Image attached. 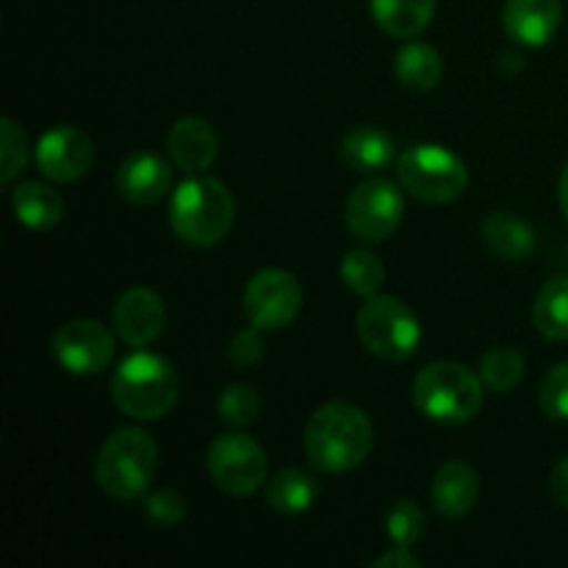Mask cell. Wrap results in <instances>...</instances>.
<instances>
[{
  "instance_id": "obj_1",
  "label": "cell",
  "mask_w": 568,
  "mask_h": 568,
  "mask_svg": "<svg viewBox=\"0 0 568 568\" xmlns=\"http://www.w3.org/2000/svg\"><path fill=\"white\" fill-rule=\"evenodd\" d=\"M375 444L372 419L353 403H327L305 425V458L316 471L344 475L369 458Z\"/></svg>"
},
{
  "instance_id": "obj_2",
  "label": "cell",
  "mask_w": 568,
  "mask_h": 568,
  "mask_svg": "<svg viewBox=\"0 0 568 568\" xmlns=\"http://www.w3.org/2000/svg\"><path fill=\"white\" fill-rule=\"evenodd\" d=\"M236 220L231 189L209 175H192L172 192L170 227L189 247H216L225 242Z\"/></svg>"
},
{
  "instance_id": "obj_3",
  "label": "cell",
  "mask_w": 568,
  "mask_h": 568,
  "mask_svg": "<svg viewBox=\"0 0 568 568\" xmlns=\"http://www.w3.org/2000/svg\"><path fill=\"white\" fill-rule=\"evenodd\" d=\"M181 397L175 366L153 353H133L111 377V399L128 419H164Z\"/></svg>"
},
{
  "instance_id": "obj_4",
  "label": "cell",
  "mask_w": 568,
  "mask_h": 568,
  "mask_svg": "<svg viewBox=\"0 0 568 568\" xmlns=\"http://www.w3.org/2000/svg\"><path fill=\"white\" fill-rule=\"evenodd\" d=\"M483 388L486 383L469 366L455 364V361H436L414 377L410 397L422 416L438 425L455 427L466 425L480 414L483 397H486Z\"/></svg>"
},
{
  "instance_id": "obj_5",
  "label": "cell",
  "mask_w": 568,
  "mask_h": 568,
  "mask_svg": "<svg viewBox=\"0 0 568 568\" xmlns=\"http://www.w3.org/2000/svg\"><path fill=\"white\" fill-rule=\"evenodd\" d=\"M159 471V444L148 430L125 427L109 436L94 460V480L120 503L148 497Z\"/></svg>"
},
{
  "instance_id": "obj_6",
  "label": "cell",
  "mask_w": 568,
  "mask_h": 568,
  "mask_svg": "<svg viewBox=\"0 0 568 568\" xmlns=\"http://www.w3.org/2000/svg\"><path fill=\"white\" fill-rule=\"evenodd\" d=\"M399 183L416 200L444 205L458 200L469 186V166L442 144H414L397 159Z\"/></svg>"
},
{
  "instance_id": "obj_7",
  "label": "cell",
  "mask_w": 568,
  "mask_h": 568,
  "mask_svg": "<svg viewBox=\"0 0 568 568\" xmlns=\"http://www.w3.org/2000/svg\"><path fill=\"white\" fill-rule=\"evenodd\" d=\"M355 331H358L361 344L388 364L408 361L422 342V325L414 311L403 300L388 297V294L366 297L355 316Z\"/></svg>"
},
{
  "instance_id": "obj_8",
  "label": "cell",
  "mask_w": 568,
  "mask_h": 568,
  "mask_svg": "<svg viewBox=\"0 0 568 568\" xmlns=\"http://www.w3.org/2000/svg\"><path fill=\"white\" fill-rule=\"evenodd\" d=\"M205 466L214 486L231 497L255 494L261 486H266V471H270L264 447L253 436H244L239 430L222 433L211 442Z\"/></svg>"
},
{
  "instance_id": "obj_9",
  "label": "cell",
  "mask_w": 568,
  "mask_h": 568,
  "mask_svg": "<svg viewBox=\"0 0 568 568\" xmlns=\"http://www.w3.org/2000/svg\"><path fill=\"white\" fill-rule=\"evenodd\" d=\"M405 216V197L397 183L386 178H369L349 192L344 220L361 242H386L397 233Z\"/></svg>"
},
{
  "instance_id": "obj_10",
  "label": "cell",
  "mask_w": 568,
  "mask_h": 568,
  "mask_svg": "<svg viewBox=\"0 0 568 568\" xmlns=\"http://www.w3.org/2000/svg\"><path fill=\"white\" fill-rule=\"evenodd\" d=\"M242 305L250 325L258 331H283L297 320L303 308V286L288 270L266 266L247 281Z\"/></svg>"
},
{
  "instance_id": "obj_11",
  "label": "cell",
  "mask_w": 568,
  "mask_h": 568,
  "mask_svg": "<svg viewBox=\"0 0 568 568\" xmlns=\"http://www.w3.org/2000/svg\"><path fill=\"white\" fill-rule=\"evenodd\" d=\"M53 355L70 375H100L114 361V333L98 320H72L55 331Z\"/></svg>"
},
{
  "instance_id": "obj_12",
  "label": "cell",
  "mask_w": 568,
  "mask_h": 568,
  "mask_svg": "<svg viewBox=\"0 0 568 568\" xmlns=\"http://www.w3.org/2000/svg\"><path fill=\"white\" fill-rule=\"evenodd\" d=\"M33 161L50 183H75L92 170L94 142L81 128L59 125L39 139Z\"/></svg>"
},
{
  "instance_id": "obj_13",
  "label": "cell",
  "mask_w": 568,
  "mask_h": 568,
  "mask_svg": "<svg viewBox=\"0 0 568 568\" xmlns=\"http://www.w3.org/2000/svg\"><path fill=\"white\" fill-rule=\"evenodd\" d=\"M111 325L116 336L128 347H148L164 333L166 327V305L159 292L148 286H133L120 294L111 311Z\"/></svg>"
},
{
  "instance_id": "obj_14",
  "label": "cell",
  "mask_w": 568,
  "mask_h": 568,
  "mask_svg": "<svg viewBox=\"0 0 568 568\" xmlns=\"http://www.w3.org/2000/svg\"><path fill=\"white\" fill-rule=\"evenodd\" d=\"M170 161L186 175H203L220 155V133L205 116H181L166 133Z\"/></svg>"
},
{
  "instance_id": "obj_15",
  "label": "cell",
  "mask_w": 568,
  "mask_h": 568,
  "mask_svg": "<svg viewBox=\"0 0 568 568\" xmlns=\"http://www.w3.org/2000/svg\"><path fill=\"white\" fill-rule=\"evenodd\" d=\"M172 189V164L159 153L139 150L116 170V192L133 205H153Z\"/></svg>"
},
{
  "instance_id": "obj_16",
  "label": "cell",
  "mask_w": 568,
  "mask_h": 568,
  "mask_svg": "<svg viewBox=\"0 0 568 568\" xmlns=\"http://www.w3.org/2000/svg\"><path fill=\"white\" fill-rule=\"evenodd\" d=\"M560 20H564L560 0H505V33L527 48L547 44L558 33Z\"/></svg>"
},
{
  "instance_id": "obj_17",
  "label": "cell",
  "mask_w": 568,
  "mask_h": 568,
  "mask_svg": "<svg viewBox=\"0 0 568 568\" xmlns=\"http://www.w3.org/2000/svg\"><path fill=\"white\" fill-rule=\"evenodd\" d=\"M430 499L436 514L444 519L455 521L471 514V508L480 499V477H477L475 466L466 464V460H447L433 477Z\"/></svg>"
},
{
  "instance_id": "obj_18",
  "label": "cell",
  "mask_w": 568,
  "mask_h": 568,
  "mask_svg": "<svg viewBox=\"0 0 568 568\" xmlns=\"http://www.w3.org/2000/svg\"><path fill=\"white\" fill-rule=\"evenodd\" d=\"M338 155H342V161L349 170L361 172V175L386 170V166H392L399 159L394 139L383 128L375 125H358L344 133Z\"/></svg>"
},
{
  "instance_id": "obj_19",
  "label": "cell",
  "mask_w": 568,
  "mask_h": 568,
  "mask_svg": "<svg viewBox=\"0 0 568 568\" xmlns=\"http://www.w3.org/2000/svg\"><path fill=\"white\" fill-rule=\"evenodd\" d=\"M11 211L20 225L31 231H50L64 216V197L50 183L22 181L11 192Z\"/></svg>"
},
{
  "instance_id": "obj_20",
  "label": "cell",
  "mask_w": 568,
  "mask_h": 568,
  "mask_svg": "<svg viewBox=\"0 0 568 568\" xmlns=\"http://www.w3.org/2000/svg\"><path fill=\"white\" fill-rule=\"evenodd\" d=\"M483 244L503 261H525L536 253V231L519 214L497 211L483 222Z\"/></svg>"
},
{
  "instance_id": "obj_21",
  "label": "cell",
  "mask_w": 568,
  "mask_h": 568,
  "mask_svg": "<svg viewBox=\"0 0 568 568\" xmlns=\"http://www.w3.org/2000/svg\"><path fill=\"white\" fill-rule=\"evenodd\" d=\"M372 20L386 37L414 39L436 14V0H369Z\"/></svg>"
},
{
  "instance_id": "obj_22",
  "label": "cell",
  "mask_w": 568,
  "mask_h": 568,
  "mask_svg": "<svg viewBox=\"0 0 568 568\" xmlns=\"http://www.w3.org/2000/svg\"><path fill=\"white\" fill-rule=\"evenodd\" d=\"M394 75L410 92H430L442 83L444 59L433 44L408 42L394 55Z\"/></svg>"
},
{
  "instance_id": "obj_23",
  "label": "cell",
  "mask_w": 568,
  "mask_h": 568,
  "mask_svg": "<svg viewBox=\"0 0 568 568\" xmlns=\"http://www.w3.org/2000/svg\"><path fill=\"white\" fill-rule=\"evenodd\" d=\"M320 497V486L314 477L303 469H283L266 483V505L275 514L297 516L305 514Z\"/></svg>"
},
{
  "instance_id": "obj_24",
  "label": "cell",
  "mask_w": 568,
  "mask_h": 568,
  "mask_svg": "<svg viewBox=\"0 0 568 568\" xmlns=\"http://www.w3.org/2000/svg\"><path fill=\"white\" fill-rule=\"evenodd\" d=\"M532 325L549 342H568V275H555L532 303Z\"/></svg>"
},
{
  "instance_id": "obj_25",
  "label": "cell",
  "mask_w": 568,
  "mask_h": 568,
  "mask_svg": "<svg viewBox=\"0 0 568 568\" xmlns=\"http://www.w3.org/2000/svg\"><path fill=\"white\" fill-rule=\"evenodd\" d=\"M338 272H342L344 286L358 297H375L377 288L386 281V266L369 250H349L342 258Z\"/></svg>"
},
{
  "instance_id": "obj_26",
  "label": "cell",
  "mask_w": 568,
  "mask_h": 568,
  "mask_svg": "<svg viewBox=\"0 0 568 568\" xmlns=\"http://www.w3.org/2000/svg\"><path fill=\"white\" fill-rule=\"evenodd\" d=\"M480 377L491 392L510 394L525 381V358L510 347H494L483 355Z\"/></svg>"
},
{
  "instance_id": "obj_27",
  "label": "cell",
  "mask_w": 568,
  "mask_h": 568,
  "mask_svg": "<svg viewBox=\"0 0 568 568\" xmlns=\"http://www.w3.org/2000/svg\"><path fill=\"white\" fill-rule=\"evenodd\" d=\"M261 408H264V399H261L258 388L250 383H231L216 399V414L231 427H250L253 422H258Z\"/></svg>"
},
{
  "instance_id": "obj_28",
  "label": "cell",
  "mask_w": 568,
  "mask_h": 568,
  "mask_svg": "<svg viewBox=\"0 0 568 568\" xmlns=\"http://www.w3.org/2000/svg\"><path fill=\"white\" fill-rule=\"evenodd\" d=\"M28 164L26 131L11 116L0 120V183H11Z\"/></svg>"
},
{
  "instance_id": "obj_29",
  "label": "cell",
  "mask_w": 568,
  "mask_h": 568,
  "mask_svg": "<svg viewBox=\"0 0 568 568\" xmlns=\"http://www.w3.org/2000/svg\"><path fill=\"white\" fill-rule=\"evenodd\" d=\"M386 532L394 547H414L425 532V514L414 499H399L386 516Z\"/></svg>"
},
{
  "instance_id": "obj_30",
  "label": "cell",
  "mask_w": 568,
  "mask_h": 568,
  "mask_svg": "<svg viewBox=\"0 0 568 568\" xmlns=\"http://www.w3.org/2000/svg\"><path fill=\"white\" fill-rule=\"evenodd\" d=\"M538 405L555 422H568V361H560L538 386Z\"/></svg>"
},
{
  "instance_id": "obj_31",
  "label": "cell",
  "mask_w": 568,
  "mask_h": 568,
  "mask_svg": "<svg viewBox=\"0 0 568 568\" xmlns=\"http://www.w3.org/2000/svg\"><path fill=\"white\" fill-rule=\"evenodd\" d=\"M144 514L155 527H178L186 519V503H183L181 494L161 488V491L144 497Z\"/></svg>"
},
{
  "instance_id": "obj_32",
  "label": "cell",
  "mask_w": 568,
  "mask_h": 568,
  "mask_svg": "<svg viewBox=\"0 0 568 568\" xmlns=\"http://www.w3.org/2000/svg\"><path fill=\"white\" fill-rule=\"evenodd\" d=\"M258 327H247V331L236 333L231 342V347H227V361H231L233 366H239V369H247V366H255L261 358H264V338H261Z\"/></svg>"
},
{
  "instance_id": "obj_33",
  "label": "cell",
  "mask_w": 568,
  "mask_h": 568,
  "mask_svg": "<svg viewBox=\"0 0 568 568\" xmlns=\"http://www.w3.org/2000/svg\"><path fill=\"white\" fill-rule=\"evenodd\" d=\"M375 568H419V558L410 555V547H394L386 555L372 560Z\"/></svg>"
},
{
  "instance_id": "obj_34",
  "label": "cell",
  "mask_w": 568,
  "mask_h": 568,
  "mask_svg": "<svg viewBox=\"0 0 568 568\" xmlns=\"http://www.w3.org/2000/svg\"><path fill=\"white\" fill-rule=\"evenodd\" d=\"M549 494H552V499L560 508L568 510V455L560 458L558 466L552 469V477H549Z\"/></svg>"
},
{
  "instance_id": "obj_35",
  "label": "cell",
  "mask_w": 568,
  "mask_h": 568,
  "mask_svg": "<svg viewBox=\"0 0 568 568\" xmlns=\"http://www.w3.org/2000/svg\"><path fill=\"white\" fill-rule=\"evenodd\" d=\"M499 67H503L505 75H508V72H510V75H516V72L525 67V61H521L519 53H510V50H505V53L499 55Z\"/></svg>"
},
{
  "instance_id": "obj_36",
  "label": "cell",
  "mask_w": 568,
  "mask_h": 568,
  "mask_svg": "<svg viewBox=\"0 0 568 568\" xmlns=\"http://www.w3.org/2000/svg\"><path fill=\"white\" fill-rule=\"evenodd\" d=\"M558 200H560V211H564V216L568 220V164L564 166V172H560V183H558Z\"/></svg>"
}]
</instances>
